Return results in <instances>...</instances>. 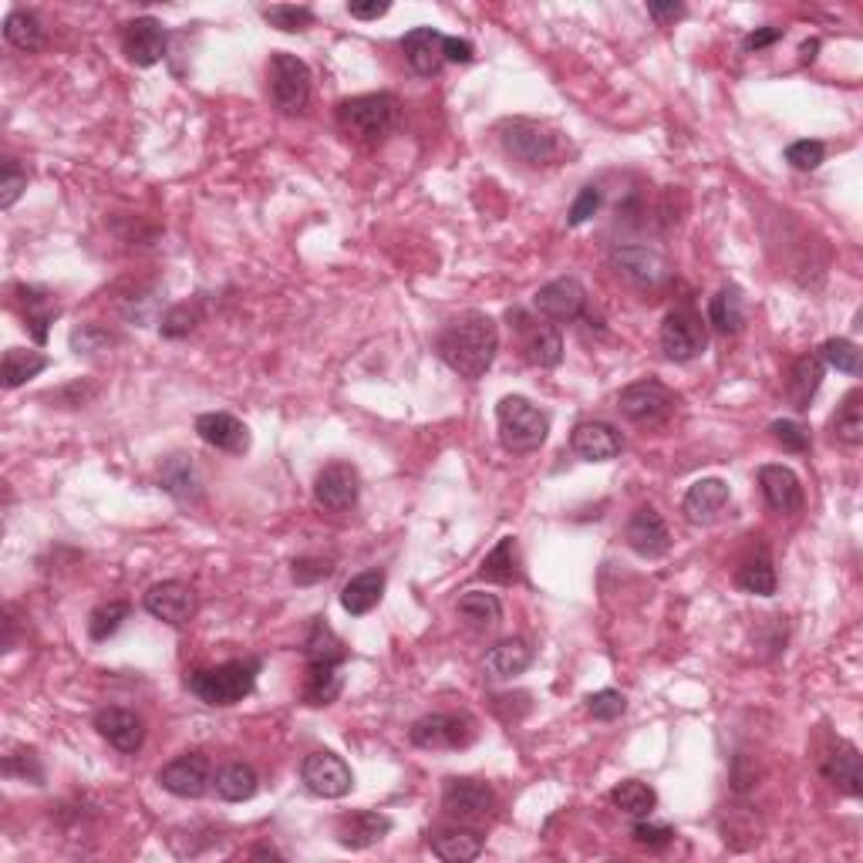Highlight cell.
<instances>
[{
  "label": "cell",
  "mask_w": 863,
  "mask_h": 863,
  "mask_svg": "<svg viewBox=\"0 0 863 863\" xmlns=\"http://www.w3.org/2000/svg\"><path fill=\"white\" fill-rule=\"evenodd\" d=\"M428 843H432V853H436L439 860H446V863H469V860H476L483 853V847H486L483 834L462 830V827L439 830Z\"/></svg>",
  "instance_id": "obj_29"
},
{
  "label": "cell",
  "mask_w": 863,
  "mask_h": 863,
  "mask_svg": "<svg viewBox=\"0 0 863 863\" xmlns=\"http://www.w3.org/2000/svg\"><path fill=\"white\" fill-rule=\"evenodd\" d=\"M108 344H111V334L98 324H85L71 334V347L78 351V355H98V351H105Z\"/></svg>",
  "instance_id": "obj_54"
},
{
  "label": "cell",
  "mask_w": 863,
  "mask_h": 863,
  "mask_svg": "<svg viewBox=\"0 0 863 863\" xmlns=\"http://www.w3.org/2000/svg\"><path fill=\"white\" fill-rule=\"evenodd\" d=\"M823 776H827L837 790H843L847 796L860 800L863 796V769H860V753L853 749L850 742H837V749H830L819 762Z\"/></svg>",
  "instance_id": "obj_27"
},
{
  "label": "cell",
  "mask_w": 863,
  "mask_h": 863,
  "mask_svg": "<svg viewBox=\"0 0 863 863\" xmlns=\"http://www.w3.org/2000/svg\"><path fill=\"white\" fill-rule=\"evenodd\" d=\"M210 759L203 753H186L159 769V787L179 800H200L210 793Z\"/></svg>",
  "instance_id": "obj_12"
},
{
  "label": "cell",
  "mask_w": 863,
  "mask_h": 863,
  "mask_svg": "<svg viewBox=\"0 0 863 863\" xmlns=\"http://www.w3.org/2000/svg\"><path fill=\"white\" fill-rule=\"evenodd\" d=\"M601 200H604V196H601V189H598V186H583V189H580V196L574 200V206H570V213H567V223H570V226H580V223H587V220H591V216L601 210Z\"/></svg>",
  "instance_id": "obj_55"
},
{
  "label": "cell",
  "mask_w": 863,
  "mask_h": 863,
  "mask_svg": "<svg viewBox=\"0 0 863 863\" xmlns=\"http://www.w3.org/2000/svg\"><path fill=\"white\" fill-rule=\"evenodd\" d=\"M402 119V105L395 95H358L338 105V122L347 135H355L358 142H385L391 132L399 129Z\"/></svg>",
  "instance_id": "obj_3"
},
{
  "label": "cell",
  "mask_w": 863,
  "mask_h": 863,
  "mask_svg": "<svg viewBox=\"0 0 863 863\" xmlns=\"http://www.w3.org/2000/svg\"><path fill=\"white\" fill-rule=\"evenodd\" d=\"M216 796L226 800V803H244V800H253L257 790H260V776L253 766L247 762H226L220 772H216Z\"/></svg>",
  "instance_id": "obj_30"
},
{
  "label": "cell",
  "mask_w": 863,
  "mask_h": 863,
  "mask_svg": "<svg viewBox=\"0 0 863 863\" xmlns=\"http://www.w3.org/2000/svg\"><path fill=\"white\" fill-rule=\"evenodd\" d=\"M48 368V358L42 351H24V347H8L4 351V365H0V381H4L8 391L21 388L24 381L37 378Z\"/></svg>",
  "instance_id": "obj_32"
},
{
  "label": "cell",
  "mask_w": 863,
  "mask_h": 863,
  "mask_svg": "<svg viewBox=\"0 0 863 863\" xmlns=\"http://www.w3.org/2000/svg\"><path fill=\"white\" fill-rule=\"evenodd\" d=\"M819 362L843 371V375H856L860 371V347L847 338H830L819 347Z\"/></svg>",
  "instance_id": "obj_46"
},
{
  "label": "cell",
  "mask_w": 863,
  "mask_h": 863,
  "mask_svg": "<svg viewBox=\"0 0 863 863\" xmlns=\"http://www.w3.org/2000/svg\"><path fill=\"white\" fill-rule=\"evenodd\" d=\"M530 362L540 365V368H557L564 362V338L554 324H540L533 334H530Z\"/></svg>",
  "instance_id": "obj_44"
},
{
  "label": "cell",
  "mask_w": 863,
  "mask_h": 863,
  "mask_svg": "<svg viewBox=\"0 0 863 863\" xmlns=\"http://www.w3.org/2000/svg\"><path fill=\"white\" fill-rule=\"evenodd\" d=\"M499 139H503V149L513 155V159H520L523 166L540 169V166H554L560 159L557 135L540 122H530V119L503 122Z\"/></svg>",
  "instance_id": "obj_6"
},
{
  "label": "cell",
  "mask_w": 863,
  "mask_h": 863,
  "mask_svg": "<svg viewBox=\"0 0 863 863\" xmlns=\"http://www.w3.org/2000/svg\"><path fill=\"white\" fill-rule=\"evenodd\" d=\"M709 321L722 334H738L745 328V297L738 287H722L709 300Z\"/></svg>",
  "instance_id": "obj_34"
},
{
  "label": "cell",
  "mask_w": 863,
  "mask_h": 863,
  "mask_svg": "<svg viewBox=\"0 0 863 863\" xmlns=\"http://www.w3.org/2000/svg\"><path fill=\"white\" fill-rule=\"evenodd\" d=\"M496 425H499V442L509 452H536L546 436H551V418H546L530 399L523 395H506L496 405Z\"/></svg>",
  "instance_id": "obj_4"
},
{
  "label": "cell",
  "mask_w": 863,
  "mask_h": 863,
  "mask_svg": "<svg viewBox=\"0 0 863 863\" xmlns=\"http://www.w3.org/2000/svg\"><path fill=\"white\" fill-rule=\"evenodd\" d=\"M402 51H405L412 71L428 78L446 64V34H439L436 27H412L402 37Z\"/></svg>",
  "instance_id": "obj_24"
},
{
  "label": "cell",
  "mask_w": 863,
  "mask_h": 863,
  "mask_svg": "<svg viewBox=\"0 0 863 863\" xmlns=\"http://www.w3.org/2000/svg\"><path fill=\"white\" fill-rule=\"evenodd\" d=\"M787 163L800 173H813L827 163V145L816 142V139H803V142H793L787 149Z\"/></svg>",
  "instance_id": "obj_49"
},
{
  "label": "cell",
  "mask_w": 863,
  "mask_h": 863,
  "mask_svg": "<svg viewBox=\"0 0 863 863\" xmlns=\"http://www.w3.org/2000/svg\"><path fill=\"white\" fill-rule=\"evenodd\" d=\"M129 617V604L126 601H108V604H98L88 617V635L92 641H108L115 631L122 627V620Z\"/></svg>",
  "instance_id": "obj_45"
},
{
  "label": "cell",
  "mask_w": 863,
  "mask_h": 863,
  "mask_svg": "<svg viewBox=\"0 0 863 863\" xmlns=\"http://www.w3.org/2000/svg\"><path fill=\"white\" fill-rule=\"evenodd\" d=\"M304 654L310 661H331V664H341L347 658L341 638L331 631V624L324 617H318L310 624V631H307V641H304Z\"/></svg>",
  "instance_id": "obj_41"
},
{
  "label": "cell",
  "mask_w": 863,
  "mask_h": 863,
  "mask_svg": "<svg viewBox=\"0 0 863 863\" xmlns=\"http://www.w3.org/2000/svg\"><path fill=\"white\" fill-rule=\"evenodd\" d=\"M24 321L34 334L37 344H45L48 341V324L58 318V304L45 294V291H37V287H24Z\"/></svg>",
  "instance_id": "obj_38"
},
{
  "label": "cell",
  "mask_w": 863,
  "mask_h": 863,
  "mask_svg": "<svg viewBox=\"0 0 863 863\" xmlns=\"http://www.w3.org/2000/svg\"><path fill=\"white\" fill-rule=\"evenodd\" d=\"M533 304H536V310L543 314L546 321L567 324V321H577L580 314H583L587 294H583L580 281L560 277V281H551L546 287H540L536 297H533Z\"/></svg>",
  "instance_id": "obj_18"
},
{
  "label": "cell",
  "mask_w": 863,
  "mask_h": 863,
  "mask_svg": "<svg viewBox=\"0 0 863 863\" xmlns=\"http://www.w3.org/2000/svg\"><path fill=\"white\" fill-rule=\"evenodd\" d=\"M729 499H732V493H729V483L725 480H716V476L698 480L685 493L682 513L695 527H709V523H716L722 517V509L729 506Z\"/></svg>",
  "instance_id": "obj_20"
},
{
  "label": "cell",
  "mask_w": 863,
  "mask_h": 863,
  "mask_svg": "<svg viewBox=\"0 0 863 863\" xmlns=\"http://www.w3.org/2000/svg\"><path fill=\"white\" fill-rule=\"evenodd\" d=\"M122 51L135 68H152L166 58V27L155 17H135L122 31Z\"/></svg>",
  "instance_id": "obj_16"
},
{
  "label": "cell",
  "mask_w": 863,
  "mask_h": 863,
  "mask_svg": "<svg viewBox=\"0 0 863 863\" xmlns=\"http://www.w3.org/2000/svg\"><path fill=\"white\" fill-rule=\"evenodd\" d=\"M648 14H651L658 24H672V21H678V17L685 14V8L675 4V0H672V4H658V0H651V4H648Z\"/></svg>",
  "instance_id": "obj_59"
},
{
  "label": "cell",
  "mask_w": 863,
  "mask_h": 863,
  "mask_svg": "<svg viewBox=\"0 0 863 863\" xmlns=\"http://www.w3.org/2000/svg\"><path fill=\"white\" fill-rule=\"evenodd\" d=\"M391 11V4H347V14L351 17H358V21H375V17H385Z\"/></svg>",
  "instance_id": "obj_60"
},
{
  "label": "cell",
  "mask_w": 863,
  "mask_h": 863,
  "mask_svg": "<svg viewBox=\"0 0 863 863\" xmlns=\"http://www.w3.org/2000/svg\"><path fill=\"white\" fill-rule=\"evenodd\" d=\"M300 782L314 796L341 800L351 793V787H355V772H351V766L334 753H310L300 762Z\"/></svg>",
  "instance_id": "obj_8"
},
{
  "label": "cell",
  "mask_w": 863,
  "mask_h": 863,
  "mask_svg": "<svg viewBox=\"0 0 863 863\" xmlns=\"http://www.w3.org/2000/svg\"><path fill=\"white\" fill-rule=\"evenodd\" d=\"M476 735L473 722L465 716H446V712H436V716H422L412 729H409V738L418 749H462L469 745Z\"/></svg>",
  "instance_id": "obj_11"
},
{
  "label": "cell",
  "mask_w": 863,
  "mask_h": 863,
  "mask_svg": "<svg viewBox=\"0 0 863 863\" xmlns=\"http://www.w3.org/2000/svg\"><path fill=\"white\" fill-rule=\"evenodd\" d=\"M480 577L483 580H493V583H517L520 580V564H517V540L513 536H503L493 551L486 554L483 567H480Z\"/></svg>",
  "instance_id": "obj_35"
},
{
  "label": "cell",
  "mask_w": 863,
  "mask_h": 863,
  "mask_svg": "<svg viewBox=\"0 0 863 863\" xmlns=\"http://www.w3.org/2000/svg\"><path fill=\"white\" fill-rule=\"evenodd\" d=\"M439 358L465 381H480L499 351V328L489 314H462L459 321H452L439 341Z\"/></svg>",
  "instance_id": "obj_1"
},
{
  "label": "cell",
  "mask_w": 863,
  "mask_h": 863,
  "mask_svg": "<svg viewBox=\"0 0 863 863\" xmlns=\"http://www.w3.org/2000/svg\"><path fill=\"white\" fill-rule=\"evenodd\" d=\"M159 486L173 493L176 499H192L200 496V476H196V465L189 456H173L159 469Z\"/></svg>",
  "instance_id": "obj_36"
},
{
  "label": "cell",
  "mask_w": 863,
  "mask_h": 863,
  "mask_svg": "<svg viewBox=\"0 0 863 863\" xmlns=\"http://www.w3.org/2000/svg\"><path fill=\"white\" fill-rule=\"evenodd\" d=\"M4 37L17 51H42L45 48V27L31 11H11L4 21Z\"/></svg>",
  "instance_id": "obj_39"
},
{
  "label": "cell",
  "mask_w": 863,
  "mask_h": 863,
  "mask_svg": "<svg viewBox=\"0 0 863 863\" xmlns=\"http://www.w3.org/2000/svg\"><path fill=\"white\" fill-rule=\"evenodd\" d=\"M257 675H260L257 658H237V661L216 664V669L192 672L186 685L196 698L213 705V709H229V705L244 701L253 691Z\"/></svg>",
  "instance_id": "obj_2"
},
{
  "label": "cell",
  "mask_w": 863,
  "mask_h": 863,
  "mask_svg": "<svg viewBox=\"0 0 863 863\" xmlns=\"http://www.w3.org/2000/svg\"><path fill=\"white\" fill-rule=\"evenodd\" d=\"M611 803H614L624 816L645 819V816L654 813L658 796H654L651 787H645V782H638V779H624V782H617V787L611 790Z\"/></svg>",
  "instance_id": "obj_37"
},
{
  "label": "cell",
  "mask_w": 863,
  "mask_h": 863,
  "mask_svg": "<svg viewBox=\"0 0 863 863\" xmlns=\"http://www.w3.org/2000/svg\"><path fill=\"white\" fill-rule=\"evenodd\" d=\"M705 341H709L705 324L691 307H675L661 324V351L678 365L695 362L705 351Z\"/></svg>",
  "instance_id": "obj_9"
},
{
  "label": "cell",
  "mask_w": 863,
  "mask_h": 863,
  "mask_svg": "<svg viewBox=\"0 0 863 863\" xmlns=\"http://www.w3.org/2000/svg\"><path fill=\"white\" fill-rule=\"evenodd\" d=\"M391 834V819L375 809L351 813L338 823V843L347 850H368Z\"/></svg>",
  "instance_id": "obj_26"
},
{
  "label": "cell",
  "mask_w": 863,
  "mask_h": 863,
  "mask_svg": "<svg viewBox=\"0 0 863 863\" xmlns=\"http://www.w3.org/2000/svg\"><path fill=\"white\" fill-rule=\"evenodd\" d=\"M759 489H762L772 513L790 517V513H800L803 509V486H800L793 469H787V465H762L759 469Z\"/></svg>",
  "instance_id": "obj_22"
},
{
  "label": "cell",
  "mask_w": 863,
  "mask_h": 863,
  "mask_svg": "<svg viewBox=\"0 0 863 863\" xmlns=\"http://www.w3.org/2000/svg\"><path fill=\"white\" fill-rule=\"evenodd\" d=\"M570 449L583 462H611L620 456L624 439H620V432L607 422H580L570 436Z\"/></svg>",
  "instance_id": "obj_21"
},
{
  "label": "cell",
  "mask_w": 863,
  "mask_h": 863,
  "mask_svg": "<svg viewBox=\"0 0 863 863\" xmlns=\"http://www.w3.org/2000/svg\"><path fill=\"white\" fill-rule=\"evenodd\" d=\"M145 611L155 620H166L169 627H182L196 614V591L182 580H163L145 591Z\"/></svg>",
  "instance_id": "obj_14"
},
{
  "label": "cell",
  "mask_w": 863,
  "mask_h": 863,
  "mask_svg": "<svg viewBox=\"0 0 863 863\" xmlns=\"http://www.w3.org/2000/svg\"><path fill=\"white\" fill-rule=\"evenodd\" d=\"M362 496V476L351 462H331L314 480V503L328 513H347Z\"/></svg>",
  "instance_id": "obj_10"
},
{
  "label": "cell",
  "mask_w": 863,
  "mask_h": 863,
  "mask_svg": "<svg viewBox=\"0 0 863 863\" xmlns=\"http://www.w3.org/2000/svg\"><path fill=\"white\" fill-rule=\"evenodd\" d=\"M863 391L853 388L850 395L843 399V405L834 415V436L847 446H860L863 442Z\"/></svg>",
  "instance_id": "obj_43"
},
{
  "label": "cell",
  "mask_w": 863,
  "mask_h": 863,
  "mask_svg": "<svg viewBox=\"0 0 863 863\" xmlns=\"http://www.w3.org/2000/svg\"><path fill=\"white\" fill-rule=\"evenodd\" d=\"M631 840L638 847H648V850H664V847L675 840V830L672 827H658V823H648V816H645V819L635 823Z\"/></svg>",
  "instance_id": "obj_52"
},
{
  "label": "cell",
  "mask_w": 863,
  "mask_h": 863,
  "mask_svg": "<svg viewBox=\"0 0 863 863\" xmlns=\"http://www.w3.org/2000/svg\"><path fill=\"white\" fill-rule=\"evenodd\" d=\"M294 580L297 583H321V580H328L331 574H334V564L331 560H321V557H300V560H294Z\"/></svg>",
  "instance_id": "obj_56"
},
{
  "label": "cell",
  "mask_w": 863,
  "mask_h": 863,
  "mask_svg": "<svg viewBox=\"0 0 863 863\" xmlns=\"http://www.w3.org/2000/svg\"><path fill=\"white\" fill-rule=\"evenodd\" d=\"M819 385H823V362H819V355H803L793 365V371H790V385H787L790 405L796 412H806L813 395L819 391Z\"/></svg>",
  "instance_id": "obj_31"
},
{
  "label": "cell",
  "mask_w": 863,
  "mask_h": 863,
  "mask_svg": "<svg viewBox=\"0 0 863 863\" xmlns=\"http://www.w3.org/2000/svg\"><path fill=\"white\" fill-rule=\"evenodd\" d=\"M611 263L617 267V273H624L627 281H635L641 287H658V284L669 281V260L645 244L614 247Z\"/></svg>",
  "instance_id": "obj_15"
},
{
  "label": "cell",
  "mask_w": 863,
  "mask_h": 863,
  "mask_svg": "<svg viewBox=\"0 0 863 863\" xmlns=\"http://www.w3.org/2000/svg\"><path fill=\"white\" fill-rule=\"evenodd\" d=\"M533 664V648L530 641L523 638H506V641H496L486 658H483V672L486 678L493 682H509V678H517L523 675L527 669Z\"/></svg>",
  "instance_id": "obj_25"
},
{
  "label": "cell",
  "mask_w": 863,
  "mask_h": 863,
  "mask_svg": "<svg viewBox=\"0 0 863 863\" xmlns=\"http://www.w3.org/2000/svg\"><path fill=\"white\" fill-rule=\"evenodd\" d=\"M735 583L742 587L745 594H756V598H772L776 594V570H772V560L766 554L745 560L735 574Z\"/></svg>",
  "instance_id": "obj_42"
},
{
  "label": "cell",
  "mask_w": 863,
  "mask_h": 863,
  "mask_svg": "<svg viewBox=\"0 0 863 863\" xmlns=\"http://www.w3.org/2000/svg\"><path fill=\"white\" fill-rule=\"evenodd\" d=\"M624 540L627 546L645 557V560H658L672 551V533H669V523L661 520V513L654 506H641L635 509V517L627 520V530H624Z\"/></svg>",
  "instance_id": "obj_13"
},
{
  "label": "cell",
  "mask_w": 863,
  "mask_h": 863,
  "mask_svg": "<svg viewBox=\"0 0 863 863\" xmlns=\"http://www.w3.org/2000/svg\"><path fill=\"white\" fill-rule=\"evenodd\" d=\"M769 432H772V439H776L782 449H787V452H806V449H809V432H806L800 422H793V418H779V422H772Z\"/></svg>",
  "instance_id": "obj_51"
},
{
  "label": "cell",
  "mask_w": 863,
  "mask_h": 863,
  "mask_svg": "<svg viewBox=\"0 0 863 863\" xmlns=\"http://www.w3.org/2000/svg\"><path fill=\"white\" fill-rule=\"evenodd\" d=\"M493 806H496V793H493V787H486V782H480V779L459 776L442 787V809L456 819L486 816V813H493Z\"/></svg>",
  "instance_id": "obj_17"
},
{
  "label": "cell",
  "mask_w": 863,
  "mask_h": 863,
  "mask_svg": "<svg viewBox=\"0 0 863 863\" xmlns=\"http://www.w3.org/2000/svg\"><path fill=\"white\" fill-rule=\"evenodd\" d=\"M476 55V48L465 42V37H446V61L452 64H469Z\"/></svg>",
  "instance_id": "obj_57"
},
{
  "label": "cell",
  "mask_w": 863,
  "mask_h": 863,
  "mask_svg": "<svg viewBox=\"0 0 863 863\" xmlns=\"http://www.w3.org/2000/svg\"><path fill=\"white\" fill-rule=\"evenodd\" d=\"M678 399L669 385H661L654 378H645V381H635L627 385L620 395H617V409L627 422L635 425H645V428H654L661 422H669L672 412H675Z\"/></svg>",
  "instance_id": "obj_7"
},
{
  "label": "cell",
  "mask_w": 863,
  "mask_h": 863,
  "mask_svg": "<svg viewBox=\"0 0 863 863\" xmlns=\"http://www.w3.org/2000/svg\"><path fill=\"white\" fill-rule=\"evenodd\" d=\"M779 37H782V27H759V31H753L749 37H745V51H762V48L776 45Z\"/></svg>",
  "instance_id": "obj_58"
},
{
  "label": "cell",
  "mask_w": 863,
  "mask_h": 863,
  "mask_svg": "<svg viewBox=\"0 0 863 863\" xmlns=\"http://www.w3.org/2000/svg\"><path fill=\"white\" fill-rule=\"evenodd\" d=\"M459 614L476 627V631H486V627H496L503 620V604L496 594L486 591H469L459 598Z\"/></svg>",
  "instance_id": "obj_40"
},
{
  "label": "cell",
  "mask_w": 863,
  "mask_h": 863,
  "mask_svg": "<svg viewBox=\"0 0 863 863\" xmlns=\"http://www.w3.org/2000/svg\"><path fill=\"white\" fill-rule=\"evenodd\" d=\"M587 712H591L598 722H614L627 712V698L614 688H604V691H594L587 698Z\"/></svg>",
  "instance_id": "obj_50"
},
{
  "label": "cell",
  "mask_w": 863,
  "mask_h": 863,
  "mask_svg": "<svg viewBox=\"0 0 863 863\" xmlns=\"http://www.w3.org/2000/svg\"><path fill=\"white\" fill-rule=\"evenodd\" d=\"M196 436L206 446L229 452V456H244L250 449V428L229 412H206L196 418Z\"/></svg>",
  "instance_id": "obj_19"
},
{
  "label": "cell",
  "mask_w": 863,
  "mask_h": 863,
  "mask_svg": "<svg viewBox=\"0 0 863 863\" xmlns=\"http://www.w3.org/2000/svg\"><path fill=\"white\" fill-rule=\"evenodd\" d=\"M95 729L119 753H139L145 742V722L129 709H115V705L95 716Z\"/></svg>",
  "instance_id": "obj_23"
},
{
  "label": "cell",
  "mask_w": 863,
  "mask_h": 863,
  "mask_svg": "<svg viewBox=\"0 0 863 863\" xmlns=\"http://www.w3.org/2000/svg\"><path fill=\"white\" fill-rule=\"evenodd\" d=\"M381 594H385V574L381 570H365L358 577H351L341 591V607L351 614V617H365L371 614L378 604H381Z\"/></svg>",
  "instance_id": "obj_28"
},
{
  "label": "cell",
  "mask_w": 863,
  "mask_h": 863,
  "mask_svg": "<svg viewBox=\"0 0 863 863\" xmlns=\"http://www.w3.org/2000/svg\"><path fill=\"white\" fill-rule=\"evenodd\" d=\"M341 672L338 664L331 661H310L307 669V685H304V701L314 705V709H321V705H331L338 695H341Z\"/></svg>",
  "instance_id": "obj_33"
},
{
  "label": "cell",
  "mask_w": 863,
  "mask_h": 863,
  "mask_svg": "<svg viewBox=\"0 0 863 863\" xmlns=\"http://www.w3.org/2000/svg\"><path fill=\"white\" fill-rule=\"evenodd\" d=\"M267 92L270 102L284 115H300L310 102V68L287 51L270 55L267 64Z\"/></svg>",
  "instance_id": "obj_5"
},
{
  "label": "cell",
  "mask_w": 863,
  "mask_h": 863,
  "mask_svg": "<svg viewBox=\"0 0 863 863\" xmlns=\"http://www.w3.org/2000/svg\"><path fill=\"white\" fill-rule=\"evenodd\" d=\"M263 21L270 27H277L284 34H300L314 24L310 8H294V4H277V8H263Z\"/></svg>",
  "instance_id": "obj_47"
},
{
  "label": "cell",
  "mask_w": 863,
  "mask_h": 863,
  "mask_svg": "<svg viewBox=\"0 0 863 863\" xmlns=\"http://www.w3.org/2000/svg\"><path fill=\"white\" fill-rule=\"evenodd\" d=\"M27 189V173L21 169L17 159H4V166H0V210H11L21 196Z\"/></svg>",
  "instance_id": "obj_48"
},
{
  "label": "cell",
  "mask_w": 863,
  "mask_h": 863,
  "mask_svg": "<svg viewBox=\"0 0 863 863\" xmlns=\"http://www.w3.org/2000/svg\"><path fill=\"white\" fill-rule=\"evenodd\" d=\"M196 321H200V314H196V307L179 304V307H173V310L166 314V318H163L159 331H163V338H186V334L196 328Z\"/></svg>",
  "instance_id": "obj_53"
}]
</instances>
